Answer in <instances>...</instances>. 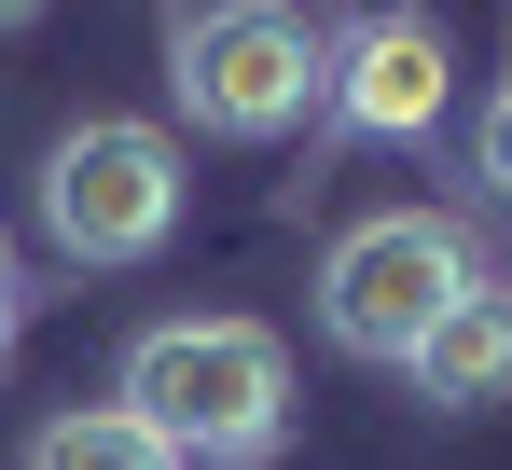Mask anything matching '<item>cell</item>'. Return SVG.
Returning a JSON list of instances; mask_svg holds the SVG:
<instances>
[{"instance_id": "8fae6325", "label": "cell", "mask_w": 512, "mask_h": 470, "mask_svg": "<svg viewBox=\"0 0 512 470\" xmlns=\"http://www.w3.org/2000/svg\"><path fill=\"white\" fill-rule=\"evenodd\" d=\"M0 291H14V249H0Z\"/></svg>"}, {"instance_id": "8992f818", "label": "cell", "mask_w": 512, "mask_h": 470, "mask_svg": "<svg viewBox=\"0 0 512 470\" xmlns=\"http://www.w3.org/2000/svg\"><path fill=\"white\" fill-rule=\"evenodd\" d=\"M402 374H416L429 415H485V401H512V277H499V263L443 305V332H429Z\"/></svg>"}, {"instance_id": "277c9868", "label": "cell", "mask_w": 512, "mask_h": 470, "mask_svg": "<svg viewBox=\"0 0 512 470\" xmlns=\"http://www.w3.org/2000/svg\"><path fill=\"white\" fill-rule=\"evenodd\" d=\"M42 235L70 263H153L180 235V139L139 111H84L42 153Z\"/></svg>"}, {"instance_id": "30bf717a", "label": "cell", "mask_w": 512, "mask_h": 470, "mask_svg": "<svg viewBox=\"0 0 512 470\" xmlns=\"http://www.w3.org/2000/svg\"><path fill=\"white\" fill-rule=\"evenodd\" d=\"M0 360H14V291H0Z\"/></svg>"}, {"instance_id": "ba28073f", "label": "cell", "mask_w": 512, "mask_h": 470, "mask_svg": "<svg viewBox=\"0 0 512 470\" xmlns=\"http://www.w3.org/2000/svg\"><path fill=\"white\" fill-rule=\"evenodd\" d=\"M471 166H485V194L512 208V70H499V97H485V125H471Z\"/></svg>"}, {"instance_id": "3957f363", "label": "cell", "mask_w": 512, "mask_h": 470, "mask_svg": "<svg viewBox=\"0 0 512 470\" xmlns=\"http://www.w3.org/2000/svg\"><path fill=\"white\" fill-rule=\"evenodd\" d=\"M471 277H485V249L443 222V208H374V222H346L333 263H319V332H333L346 360H388V374H402Z\"/></svg>"}, {"instance_id": "6da1fadb", "label": "cell", "mask_w": 512, "mask_h": 470, "mask_svg": "<svg viewBox=\"0 0 512 470\" xmlns=\"http://www.w3.org/2000/svg\"><path fill=\"white\" fill-rule=\"evenodd\" d=\"M125 415L167 443L180 470H250L291 429V346L263 318H153L125 346Z\"/></svg>"}, {"instance_id": "9c48e42d", "label": "cell", "mask_w": 512, "mask_h": 470, "mask_svg": "<svg viewBox=\"0 0 512 470\" xmlns=\"http://www.w3.org/2000/svg\"><path fill=\"white\" fill-rule=\"evenodd\" d=\"M28 14H42V0H0V28H28Z\"/></svg>"}, {"instance_id": "5b68a950", "label": "cell", "mask_w": 512, "mask_h": 470, "mask_svg": "<svg viewBox=\"0 0 512 470\" xmlns=\"http://www.w3.org/2000/svg\"><path fill=\"white\" fill-rule=\"evenodd\" d=\"M443 83H457V56H443L429 14H360L333 42V125L346 139H429Z\"/></svg>"}, {"instance_id": "7a4b0ae2", "label": "cell", "mask_w": 512, "mask_h": 470, "mask_svg": "<svg viewBox=\"0 0 512 470\" xmlns=\"http://www.w3.org/2000/svg\"><path fill=\"white\" fill-rule=\"evenodd\" d=\"M167 83L208 139H291L333 97V42L305 0H194L167 28Z\"/></svg>"}, {"instance_id": "52a82bcc", "label": "cell", "mask_w": 512, "mask_h": 470, "mask_svg": "<svg viewBox=\"0 0 512 470\" xmlns=\"http://www.w3.org/2000/svg\"><path fill=\"white\" fill-rule=\"evenodd\" d=\"M28 470H180V457L125 415V401H84V415H56V429L28 443Z\"/></svg>"}]
</instances>
